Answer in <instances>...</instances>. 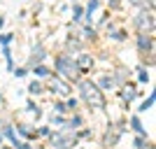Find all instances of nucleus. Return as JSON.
Listing matches in <instances>:
<instances>
[{"label": "nucleus", "mask_w": 156, "mask_h": 149, "mask_svg": "<svg viewBox=\"0 0 156 149\" xmlns=\"http://www.w3.org/2000/svg\"><path fill=\"white\" fill-rule=\"evenodd\" d=\"M51 142L56 149H68L77 142V135H56V137H51Z\"/></svg>", "instance_id": "20e7f679"}, {"label": "nucleus", "mask_w": 156, "mask_h": 149, "mask_svg": "<svg viewBox=\"0 0 156 149\" xmlns=\"http://www.w3.org/2000/svg\"><path fill=\"white\" fill-rule=\"evenodd\" d=\"M75 105H77V100L72 98V100H68V105H65V107H70V110H75Z\"/></svg>", "instance_id": "4be33fe9"}, {"label": "nucleus", "mask_w": 156, "mask_h": 149, "mask_svg": "<svg viewBox=\"0 0 156 149\" xmlns=\"http://www.w3.org/2000/svg\"><path fill=\"white\" fill-rule=\"evenodd\" d=\"M130 126H133V128H135V133H137V135H147V130H144L142 128V123H140V119H137V117H133V119H130Z\"/></svg>", "instance_id": "9d476101"}, {"label": "nucleus", "mask_w": 156, "mask_h": 149, "mask_svg": "<svg viewBox=\"0 0 156 149\" xmlns=\"http://www.w3.org/2000/svg\"><path fill=\"white\" fill-rule=\"evenodd\" d=\"M42 61H44V49H42V47L37 44L35 49H33V56H30V65H40Z\"/></svg>", "instance_id": "6e6552de"}, {"label": "nucleus", "mask_w": 156, "mask_h": 149, "mask_svg": "<svg viewBox=\"0 0 156 149\" xmlns=\"http://www.w3.org/2000/svg\"><path fill=\"white\" fill-rule=\"evenodd\" d=\"M19 133L23 137H35V130H33L30 126H26V123H21V126H19Z\"/></svg>", "instance_id": "f8f14e48"}, {"label": "nucleus", "mask_w": 156, "mask_h": 149, "mask_svg": "<svg viewBox=\"0 0 156 149\" xmlns=\"http://www.w3.org/2000/svg\"><path fill=\"white\" fill-rule=\"evenodd\" d=\"M2 23H5V19H0V28H2Z\"/></svg>", "instance_id": "5701e85b"}, {"label": "nucleus", "mask_w": 156, "mask_h": 149, "mask_svg": "<svg viewBox=\"0 0 156 149\" xmlns=\"http://www.w3.org/2000/svg\"><path fill=\"white\" fill-rule=\"evenodd\" d=\"M133 98H137V91H135V86H130V84H126L124 86V100H133Z\"/></svg>", "instance_id": "1a4fd4ad"}, {"label": "nucleus", "mask_w": 156, "mask_h": 149, "mask_svg": "<svg viewBox=\"0 0 156 149\" xmlns=\"http://www.w3.org/2000/svg\"><path fill=\"white\" fill-rule=\"evenodd\" d=\"M35 75H37V77H49L51 72H49V68H44V65H35Z\"/></svg>", "instance_id": "4468645a"}, {"label": "nucleus", "mask_w": 156, "mask_h": 149, "mask_svg": "<svg viewBox=\"0 0 156 149\" xmlns=\"http://www.w3.org/2000/svg\"><path fill=\"white\" fill-rule=\"evenodd\" d=\"M56 70H58L65 79H70V82H77L79 79V68H77V63L72 61V56H58V59H56Z\"/></svg>", "instance_id": "f03ea898"}, {"label": "nucleus", "mask_w": 156, "mask_h": 149, "mask_svg": "<svg viewBox=\"0 0 156 149\" xmlns=\"http://www.w3.org/2000/svg\"><path fill=\"white\" fill-rule=\"evenodd\" d=\"M137 47H140L142 51H151V49H154V40H151V35L140 33V37H137Z\"/></svg>", "instance_id": "0eeeda50"}, {"label": "nucleus", "mask_w": 156, "mask_h": 149, "mask_svg": "<svg viewBox=\"0 0 156 149\" xmlns=\"http://www.w3.org/2000/svg\"><path fill=\"white\" fill-rule=\"evenodd\" d=\"M56 112H58V114H63V112H65V105H63V103H56Z\"/></svg>", "instance_id": "412c9836"}, {"label": "nucleus", "mask_w": 156, "mask_h": 149, "mask_svg": "<svg viewBox=\"0 0 156 149\" xmlns=\"http://www.w3.org/2000/svg\"><path fill=\"white\" fill-rule=\"evenodd\" d=\"M151 105H154V96H149V98H147V100L142 103V110H140V112H147V110L151 107Z\"/></svg>", "instance_id": "f3484780"}, {"label": "nucleus", "mask_w": 156, "mask_h": 149, "mask_svg": "<svg viewBox=\"0 0 156 149\" xmlns=\"http://www.w3.org/2000/svg\"><path fill=\"white\" fill-rule=\"evenodd\" d=\"M5 135L7 137H9V140H12V142H14V149H16V147H19V140H16V133H14V128H12V126H5Z\"/></svg>", "instance_id": "9b49d317"}, {"label": "nucleus", "mask_w": 156, "mask_h": 149, "mask_svg": "<svg viewBox=\"0 0 156 149\" xmlns=\"http://www.w3.org/2000/svg\"><path fill=\"white\" fill-rule=\"evenodd\" d=\"M12 33H7V35H0V44H9V42H12Z\"/></svg>", "instance_id": "a211bd4d"}, {"label": "nucleus", "mask_w": 156, "mask_h": 149, "mask_svg": "<svg viewBox=\"0 0 156 149\" xmlns=\"http://www.w3.org/2000/svg\"><path fill=\"white\" fill-rule=\"evenodd\" d=\"M117 137H119V133H107V135H105V144H114Z\"/></svg>", "instance_id": "dca6fc26"}, {"label": "nucleus", "mask_w": 156, "mask_h": 149, "mask_svg": "<svg viewBox=\"0 0 156 149\" xmlns=\"http://www.w3.org/2000/svg\"><path fill=\"white\" fill-rule=\"evenodd\" d=\"M100 86H103V89H112V86H114V77L103 75V77H100Z\"/></svg>", "instance_id": "ddd939ff"}, {"label": "nucleus", "mask_w": 156, "mask_h": 149, "mask_svg": "<svg viewBox=\"0 0 156 149\" xmlns=\"http://www.w3.org/2000/svg\"><path fill=\"white\" fill-rule=\"evenodd\" d=\"M137 75H140V82H149V75H147V70H144V68H140V70H137Z\"/></svg>", "instance_id": "6ab92c4d"}, {"label": "nucleus", "mask_w": 156, "mask_h": 149, "mask_svg": "<svg viewBox=\"0 0 156 149\" xmlns=\"http://www.w3.org/2000/svg\"><path fill=\"white\" fill-rule=\"evenodd\" d=\"M144 144H147V142H144V137L140 135V137H137V140H135V147H137V149H142Z\"/></svg>", "instance_id": "aec40b11"}, {"label": "nucleus", "mask_w": 156, "mask_h": 149, "mask_svg": "<svg viewBox=\"0 0 156 149\" xmlns=\"http://www.w3.org/2000/svg\"><path fill=\"white\" fill-rule=\"evenodd\" d=\"M77 68H79V72H89L91 70V65H93V59L89 56V54H82V56H77Z\"/></svg>", "instance_id": "423d86ee"}, {"label": "nucleus", "mask_w": 156, "mask_h": 149, "mask_svg": "<svg viewBox=\"0 0 156 149\" xmlns=\"http://www.w3.org/2000/svg\"><path fill=\"white\" fill-rule=\"evenodd\" d=\"M0 137H2V135H0Z\"/></svg>", "instance_id": "b1692460"}, {"label": "nucleus", "mask_w": 156, "mask_h": 149, "mask_svg": "<svg viewBox=\"0 0 156 149\" xmlns=\"http://www.w3.org/2000/svg\"><path fill=\"white\" fill-rule=\"evenodd\" d=\"M49 89L56 91V93H58V96H63V98L70 96V86L65 84V82H61L58 77H51V79H49Z\"/></svg>", "instance_id": "39448f33"}, {"label": "nucleus", "mask_w": 156, "mask_h": 149, "mask_svg": "<svg viewBox=\"0 0 156 149\" xmlns=\"http://www.w3.org/2000/svg\"><path fill=\"white\" fill-rule=\"evenodd\" d=\"M79 93H82V98L91 105L93 110H103L105 107V96H103V91H100V86L96 82H89V79L79 82Z\"/></svg>", "instance_id": "f257e3e1"}, {"label": "nucleus", "mask_w": 156, "mask_h": 149, "mask_svg": "<svg viewBox=\"0 0 156 149\" xmlns=\"http://www.w3.org/2000/svg\"><path fill=\"white\" fill-rule=\"evenodd\" d=\"M135 26H137V30L140 33H154V14L151 12H142L140 16L135 19Z\"/></svg>", "instance_id": "7ed1b4c3"}, {"label": "nucleus", "mask_w": 156, "mask_h": 149, "mask_svg": "<svg viewBox=\"0 0 156 149\" xmlns=\"http://www.w3.org/2000/svg\"><path fill=\"white\" fill-rule=\"evenodd\" d=\"M28 91H30V93H42V84H40V82H30Z\"/></svg>", "instance_id": "2eb2a0df"}]
</instances>
